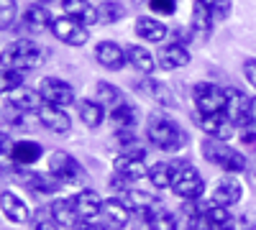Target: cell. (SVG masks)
<instances>
[{
  "label": "cell",
  "instance_id": "4",
  "mask_svg": "<svg viewBox=\"0 0 256 230\" xmlns=\"http://www.w3.org/2000/svg\"><path fill=\"white\" fill-rule=\"evenodd\" d=\"M44 64V49L31 38H16L6 46L3 67H13L18 72H34Z\"/></svg>",
  "mask_w": 256,
  "mask_h": 230
},
{
  "label": "cell",
  "instance_id": "17",
  "mask_svg": "<svg viewBox=\"0 0 256 230\" xmlns=\"http://www.w3.org/2000/svg\"><path fill=\"white\" fill-rule=\"evenodd\" d=\"M36 118L52 133H70L72 131V118L67 115V110L59 108V105H49V102H44L41 110H36Z\"/></svg>",
  "mask_w": 256,
  "mask_h": 230
},
{
  "label": "cell",
  "instance_id": "7",
  "mask_svg": "<svg viewBox=\"0 0 256 230\" xmlns=\"http://www.w3.org/2000/svg\"><path fill=\"white\" fill-rule=\"evenodd\" d=\"M192 102L198 113H223L226 110V90L216 82H198L192 87Z\"/></svg>",
  "mask_w": 256,
  "mask_h": 230
},
{
  "label": "cell",
  "instance_id": "18",
  "mask_svg": "<svg viewBox=\"0 0 256 230\" xmlns=\"http://www.w3.org/2000/svg\"><path fill=\"white\" fill-rule=\"evenodd\" d=\"M20 18H24V28L31 31V33H46V31H52L54 20H56V18H52V13H49V8L44 3H28Z\"/></svg>",
  "mask_w": 256,
  "mask_h": 230
},
{
  "label": "cell",
  "instance_id": "29",
  "mask_svg": "<svg viewBox=\"0 0 256 230\" xmlns=\"http://www.w3.org/2000/svg\"><path fill=\"white\" fill-rule=\"evenodd\" d=\"M8 102H10V108H16V110L31 113V110H41V105H44V97H41L38 90L20 87V90H16L13 95H8Z\"/></svg>",
  "mask_w": 256,
  "mask_h": 230
},
{
  "label": "cell",
  "instance_id": "10",
  "mask_svg": "<svg viewBox=\"0 0 256 230\" xmlns=\"http://www.w3.org/2000/svg\"><path fill=\"white\" fill-rule=\"evenodd\" d=\"M236 128H248L251 125V97L238 87H226V110H223Z\"/></svg>",
  "mask_w": 256,
  "mask_h": 230
},
{
  "label": "cell",
  "instance_id": "5",
  "mask_svg": "<svg viewBox=\"0 0 256 230\" xmlns=\"http://www.w3.org/2000/svg\"><path fill=\"white\" fill-rule=\"evenodd\" d=\"M49 174L59 187H82L84 179H88L84 166L67 151H54L49 156Z\"/></svg>",
  "mask_w": 256,
  "mask_h": 230
},
{
  "label": "cell",
  "instance_id": "41",
  "mask_svg": "<svg viewBox=\"0 0 256 230\" xmlns=\"http://www.w3.org/2000/svg\"><path fill=\"white\" fill-rule=\"evenodd\" d=\"M146 8L154 15H174L177 13V0H146Z\"/></svg>",
  "mask_w": 256,
  "mask_h": 230
},
{
  "label": "cell",
  "instance_id": "3",
  "mask_svg": "<svg viewBox=\"0 0 256 230\" xmlns=\"http://www.w3.org/2000/svg\"><path fill=\"white\" fill-rule=\"evenodd\" d=\"M172 192L184 202H200L205 195V179L190 161H172Z\"/></svg>",
  "mask_w": 256,
  "mask_h": 230
},
{
  "label": "cell",
  "instance_id": "48",
  "mask_svg": "<svg viewBox=\"0 0 256 230\" xmlns=\"http://www.w3.org/2000/svg\"><path fill=\"white\" fill-rule=\"evenodd\" d=\"M38 3H54V0H38Z\"/></svg>",
  "mask_w": 256,
  "mask_h": 230
},
{
  "label": "cell",
  "instance_id": "23",
  "mask_svg": "<svg viewBox=\"0 0 256 230\" xmlns=\"http://www.w3.org/2000/svg\"><path fill=\"white\" fill-rule=\"evenodd\" d=\"M148 169H152V166H146V161H144V159H136V156L118 154V156L113 159V172L120 174V177L128 179V182H138V179L148 177Z\"/></svg>",
  "mask_w": 256,
  "mask_h": 230
},
{
  "label": "cell",
  "instance_id": "32",
  "mask_svg": "<svg viewBox=\"0 0 256 230\" xmlns=\"http://www.w3.org/2000/svg\"><path fill=\"white\" fill-rule=\"evenodd\" d=\"M77 113H80V120L92 131L100 128L102 120H105V105H100L98 100H82L77 105Z\"/></svg>",
  "mask_w": 256,
  "mask_h": 230
},
{
  "label": "cell",
  "instance_id": "14",
  "mask_svg": "<svg viewBox=\"0 0 256 230\" xmlns=\"http://www.w3.org/2000/svg\"><path fill=\"white\" fill-rule=\"evenodd\" d=\"M95 61L108 69V72H120L126 64H128V54L120 44H116V41H98L95 44Z\"/></svg>",
  "mask_w": 256,
  "mask_h": 230
},
{
  "label": "cell",
  "instance_id": "35",
  "mask_svg": "<svg viewBox=\"0 0 256 230\" xmlns=\"http://www.w3.org/2000/svg\"><path fill=\"white\" fill-rule=\"evenodd\" d=\"M98 13H100L102 26H113V23H118V20L126 18V8H123V3H118V0H105V3L98 8Z\"/></svg>",
  "mask_w": 256,
  "mask_h": 230
},
{
  "label": "cell",
  "instance_id": "49",
  "mask_svg": "<svg viewBox=\"0 0 256 230\" xmlns=\"http://www.w3.org/2000/svg\"><path fill=\"white\" fill-rule=\"evenodd\" d=\"M248 230H256V228H248Z\"/></svg>",
  "mask_w": 256,
  "mask_h": 230
},
{
  "label": "cell",
  "instance_id": "13",
  "mask_svg": "<svg viewBox=\"0 0 256 230\" xmlns=\"http://www.w3.org/2000/svg\"><path fill=\"white\" fill-rule=\"evenodd\" d=\"M52 33H54L56 41H62V44H67V46H84V44L90 41L88 26L77 23V20H72V18H67V15H62V18L54 20Z\"/></svg>",
  "mask_w": 256,
  "mask_h": 230
},
{
  "label": "cell",
  "instance_id": "24",
  "mask_svg": "<svg viewBox=\"0 0 256 230\" xmlns=\"http://www.w3.org/2000/svg\"><path fill=\"white\" fill-rule=\"evenodd\" d=\"M0 210H3V218L10 223H28L31 218L28 205L10 190H3V195H0Z\"/></svg>",
  "mask_w": 256,
  "mask_h": 230
},
{
  "label": "cell",
  "instance_id": "44",
  "mask_svg": "<svg viewBox=\"0 0 256 230\" xmlns=\"http://www.w3.org/2000/svg\"><path fill=\"white\" fill-rule=\"evenodd\" d=\"M0 143H3V156L6 159H10V151H13V141H10V136L3 131V136H0Z\"/></svg>",
  "mask_w": 256,
  "mask_h": 230
},
{
  "label": "cell",
  "instance_id": "8",
  "mask_svg": "<svg viewBox=\"0 0 256 230\" xmlns=\"http://www.w3.org/2000/svg\"><path fill=\"white\" fill-rule=\"evenodd\" d=\"M195 123L200 125V131L208 138H216V141H230L236 136V123H233L226 113H198L192 115Z\"/></svg>",
  "mask_w": 256,
  "mask_h": 230
},
{
  "label": "cell",
  "instance_id": "25",
  "mask_svg": "<svg viewBox=\"0 0 256 230\" xmlns=\"http://www.w3.org/2000/svg\"><path fill=\"white\" fill-rule=\"evenodd\" d=\"M62 10L67 13V18L77 20V23H82V26H95V23H100L98 8H92L88 0H62Z\"/></svg>",
  "mask_w": 256,
  "mask_h": 230
},
{
  "label": "cell",
  "instance_id": "47",
  "mask_svg": "<svg viewBox=\"0 0 256 230\" xmlns=\"http://www.w3.org/2000/svg\"><path fill=\"white\" fill-rule=\"evenodd\" d=\"M251 125L256 128V97H251Z\"/></svg>",
  "mask_w": 256,
  "mask_h": 230
},
{
  "label": "cell",
  "instance_id": "19",
  "mask_svg": "<svg viewBox=\"0 0 256 230\" xmlns=\"http://www.w3.org/2000/svg\"><path fill=\"white\" fill-rule=\"evenodd\" d=\"M156 61H159V67L166 69V72H174V69H182L187 67L190 61H192V54L184 44H177V41H172V44H166L156 51Z\"/></svg>",
  "mask_w": 256,
  "mask_h": 230
},
{
  "label": "cell",
  "instance_id": "21",
  "mask_svg": "<svg viewBox=\"0 0 256 230\" xmlns=\"http://www.w3.org/2000/svg\"><path fill=\"white\" fill-rule=\"evenodd\" d=\"M72 205H74V210L80 215V223L82 220H95L102 213V197L95 190H80L72 197Z\"/></svg>",
  "mask_w": 256,
  "mask_h": 230
},
{
  "label": "cell",
  "instance_id": "16",
  "mask_svg": "<svg viewBox=\"0 0 256 230\" xmlns=\"http://www.w3.org/2000/svg\"><path fill=\"white\" fill-rule=\"evenodd\" d=\"M134 87L141 92V95H146V97H152L154 102H159V105H164V108H177V97H174V92L169 90L164 82H159V79H154L152 74H144L138 82H134Z\"/></svg>",
  "mask_w": 256,
  "mask_h": 230
},
{
  "label": "cell",
  "instance_id": "37",
  "mask_svg": "<svg viewBox=\"0 0 256 230\" xmlns=\"http://www.w3.org/2000/svg\"><path fill=\"white\" fill-rule=\"evenodd\" d=\"M6 123L10 125V128H16V131H31L34 125L38 123V118H34L31 113H24V110L10 108V113L6 115ZM38 125H41V123H38Z\"/></svg>",
  "mask_w": 256,
  "mask_h": 230
},
{
  "label": "cell",
  "instance_id": "1",
  "mask_svg": "<svg viewBox=\"0 0 256 230\" xmlns=\"http://www.w3.org/2000/svg\"><path fill=\"white\" fill-rule=\"evenodd\" d=\"M146 138L154 149L164 151V154H180L184 146H187V131L182 125L169 118L164 113H152L146 120Z\"/></svg>",
  "mask_w": 256,
  "mask_h": 230
},
{
  "label": "cell",
  "instance_id": "20",
  "mask_svg": "<svg viewBox=\"0 0 256 230\" xmlns=\"http://www.w3.org/2000/svg\"><path fill=\"white\" fill-rule=\"evenodd\" d=\"M134 31L141 41H146V44H162V41L169 36V28L164 20L154 18V15H138L136 23H134Z\"/></svg>",
  "mask_w": 256,
  "mask_h": 230
},
{
  "label": "cell",
  "instance_id": "12",
  "mask_svg": "<svg viewBox=\"0 0 256 230\" xmlns=\"http://www.w3.org/2000/svg\"><path fill=\"white\" fill-rule=\"evenodd\" d=\"M13 174H16V179L24 184L31 195H36V197H52V195H56V190H59V184L54 182L52 174L46 177V174H38V172H26V166H18V164H16Z\"/></svg>",
  "mask_w": 256,
  "mask_h": 230
},
{
  "label": "cell",
  "instance_id": "22",
  "mask_svg": "<svg viewBox=\"0 0 256 230\" xmlns=\"http://www.w3.org/2000/svg\"><path fill=\"white\" fill-rule=\"evenodd\" d=\"M212 26H216L212 13L200 3V0H195V3H192V15H190V31H192V36H195L198 41H208L210 33H212Z\"/></svg>",
  "mask_w": 256,
  "mask_h": 230
},
{
  "label": "cell",
  "instance_id": "34",
  "mask_svg": "<svg viewBox=\"0 0 256 230\" xmlns=\"http://www.w3.org/2000/svg\"><path fill=\"white\" fill-rule=\"evenodd\" d=\"M148 182L154 190H172V161H159L148 169Z\"/></svg>",
  "mask_w": 256,
  "mask_h": 230
},
{
  "label": "cell",
  "instance_id": "40",
  "mask_svg": "<svg viewBox=\"0 0 256 230\" xmlns=\"http://www.w3.org/2000/svg\"><path fill=\"white\" fill-rule=\"evenodd\" d=\"M200 3L212 13L216 20H226L230 15V8H233V0H200Z\"/></svg>",
  "mask_w": 256,
  "mask_h": 230
},
{
  "label": "cell",
  "instance_id": "38",
  "mask_svg": "<svg viewBox=\"0 0 256 230\" xmlns=\"http://www.w3.org/2000/svg\"><path fill=\"white\" fill-rule=\"evenodd\" d=\"M31 230H62V225L54 220L52 207H41L31 218Z\"/></svg>",
  "mask_w": 256,
  "mask_h": 230
},
{
  "label": "cell",
  "instance_id": "36",
  "mask_svg": "<svg viewBox=\"0 0 256 230\" xmlns=\"http://www.w3.org/2000/svg\"><path fill=\"white\" fill-rule=\"evenodd\" d=\"M24 72H18L13 67H3V72H0V92L3 95H13L16 90H20L24 85Z\"/></svg>",
  "mask_w": 256,
  "mask_h": 230
},
{
  "label": "cell",
  "instance_id": "15",
  "mask_svg": "<svg viewBox=\"0 0 256 230\" xmlns=\"http://www.w3.org/2000/svg\"><path fill=\"white\" fill-rule=\"evenodd\" d=\"M102 223L108 225L110 230H123L134 218V210L128 207L120 197H108L102 200V213H100Z\"/></svg>",
  "mask_w": 256,
  "mask_h": 230
},
{
  "label": "cell",
  "instance_id": "6",
  "mask_svg": "<svg viewBox=\"0 0 256 230\" xmlns=\"http://www.w3.org/2000/svg\"><path fill=\"white\" fill-rule=\"evenodd\" d=\"M190 230H236V220H233L228 207H218V205H205V207H195L190 210L187 218Z\"/></svg>",
  "mask_w": 256,
  "mask_h": 230
},
{
  "label": "cell",
  "instance_id": "45",
  "mask_svg": "<svg viewBox=\"0 0 256 230\" xmlns=\"http://www.w3.org/2000/svg\"><path fill=\"white\" fill-rule=\"evenodd\" d=\"M74 230H105V228H102V225H98L95 220H82Z\"/></svg>",
  "mask_w": 256,
  "mask_h": 230
},
{
  "label": "cell",
  "instance_id": "42",
  "mask_svg": "<svg viewBox=\"0 0 256 230\" xmlns=\"http://www.w3.org/2000/svg\"><path fill=\"white\" fill-rule=\"evenodd\" d=\"M244 77H246V82L256 90V59H246L244 61Z\"/></svg>",
  "mask_w": 256,
  "mask_h": 230
},
{
  "label": "cell",
  "instance_id": "46",
  "mask_svg": "<svg viewBox=\"0 0 256 230\" xmlns=\"http://www.w3.org/2000/svg\"><path fill=\"white\" fill-rule=\"evenodd\" d=\"M241 141H244V143H256V131H254V128H244Z\"/></svg>",
  "mask_w": 256,
  "mask_h": 230
},
{
  "label": "cell",
  "instance_id": "33",
  "mask_svg": "<svg viewBox=\"0 0 256 230\" xmlns=\"http://www.w3.org/2000/svg\"><path fill=\"white\" fill-rule=\"evenodd\" d=\"M144 223L148 225V230H177L180 228V220L174 213H169L166 207H156L154 213H148L144 218Z\"/></svg>",
  "mask_w": 256,
  "mask_h": 230
},
{
  "label": "cell",
  "instance_id": "28",
  "mask_svg": "<svg viewBox=\"0 0 256 230\" xmlns=\"http://www.w3.org/2000/svg\"><path fill=\"white\" fill-rule=\"evenodd\" d=\"M52 215H54V220L62 225V228H77L80 225V215H77V210H74V205H72V197H56L52 205Z\"/></svg>",
  "mask_w": 256,
  "mask_h": 230
},
{
  "label": "cell",
  "instance_id": "26",
  "mask_svg": "<svg viewBox=\"0 0 256 230\" xmlns=\"http://www.w3.org/2000/svg\"><path fill=\"white\" fill-rule=\"evenodd\" d=\"M41 156H44V146H41L38 141H31V138L16 141L13 143V151H10V161L18 164V166H31Z\"/></svg>",
  "mask_w": 256,
  "mask_h": 230
},
{
  "label": "cell",
  "instance_id": "39",
  "mask_svg": "<svg viewBox=\"0 0 256 230\" xmlns=\"http://www.w3.org/2000/svg\"><path fill=\"white\" fill-rule=\"evenodd\" d=\"M18 18V3L16 0H0V28L8 31Z\"/></svg>",
  "mask_w": 256,
  "mask_h": 230
},
{
  "label": "cell",
  "instance_id": "43",
  "mask_svg": "<svg viewBox=\"0 0 256 230\" xmlns=\"http://www.w3.org/2000/svg\"><path fill=\"white\" fill-rule=\"evenodd\" d=\"M169 36H172V41H177V44H184V46L190 44L192 38H195V36H192V31L187 33L184 28H174V31H169Z\"/></svg>",
  "mask_w": 256,
  "mask_h": 230
},
{
  "label": "cell",
  "instance_id": "27",
  "mask_svg": "<svg viewBox=\"0 0 256 230\" xmlns=\"http://www.w3.org/2000/svg\"><path fill=\"white\" fill-rule=\"evenodd\" d=\"M126 54H128V64H131L134 69H138L141 74H154L156 67H159V61L156 56L148 51L146 46L141 44H131V46H126Z\"/></svg>",
  "mask_w": 256,
  "mask_h": 230
},
{
  "label": "cell",
  "instance_id": "11",
  "mask_svg": "<svg viewBox=\"0 0 256 230\" xmlns=\"http://www.w3.org/2000/svg\"><path fill=\"white\" fill-rule=\"evenodd\" d=\"M241 200H244V182L238 179V174H228V177L218 179V184L210 190V205L228 207L230 210Z\"/></svg>",
  "mask_w": 256,
  "mask_h": 230
},
{
  "label": "cell",
  "instance_id": "31",
  "mask_svg": "<svg viewBox=\"0 0 256 230\" xmlns=\"http://www.w3.org/2000/svg\"><path fill=\"white\" fill-rule=\"evenodd\" d=\"M110 123L116 125V131H134L138 123V108L131 102H123L110 110Z\"/></svg>",
  "mask_w": 256,
  "mask_h": 230
},
{
  "label": "cell",
  "instance_id": "30",
  "mask_svg": "<svg viewBox=\"0 0 256 230\" xmlns=\"http://www.w3.org/2000/svg\"><path fill=\"white\" fill-rule=\"evenodd\" d=\"M92 100H98L100 105H105V108H118V105H123V102H128V97L123 95V90L118 87V85H113V82H98L95 85V97Z\"/></svg>",
  "mask_w": 256,
  "mask_h": 230
},
{
  "label": "cell",
  "instance_id": "2",
  "mask_svg": "<svg viewBox=\"0 0 256 230\" xmlns=\"http://www.w3.org/2000/svg\"><path fill=\"white\" fill-rule=\"evenodd\" d=\"M200 154L208 164L218 166L226 174H244L248 169V161L241 151L230 149L228 141H216V138H205L200 143Z\"/></svg>",
  "mask_w": 256,
  "mask_h": 230
},
{
  "label": "cell",
  "instance_id": "9",
  "mask_svg": "<svg viewBox=\"0 0 256 230\" xmlns=\"http://www.w3.org/2000/svg\"><path fill=\"white\" fill-rule=\"evenodd\" d=\"M41 97H44V102H49V105H59V108H67V105H74V87L70 85V82H64L59 77H44L38 82V87Z\"/></svg>",
  "mask_w": 256,
  "mask_h": 230
}]
</instances>
